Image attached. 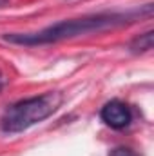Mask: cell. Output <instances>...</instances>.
I'll list each match as a JSON object with an SVG mask.
<instances>
[{
  "label": "cell",
  "mask_w": 154,
  "mask_h": 156,
  "mask_svg": "<svg viewBox=\"0 0 154 156\" xmlns=\"http://www.w3.org/2000/svg\"><path fill=\"white\" fill-rule=\"evenodd\" d=\"M152 11L154 5L152 2H149V4H143L140 7L127 9V11L91 13V15H83L78 18L54 22V24H51L40 31H33V33H5V35H2V40L15 44V45H26V47L49 45V44H58L64 40L78 38V37L103 33L109 29L127 27V26H132L143 18H151Z\"/></svg>",
  "instance_id": "1"
},
{
  "label": "cell",
  "mask_w": 154,
  "mask_h": 156,
  "mask_svg": "<svg viewBox=\"0 0 154 156\" xmlns=\"http://www.w3.org/2000/svg\"><path fill=\"white\" fill-rule=\"evenodd\" d=\"M7 2H9V0H0V7H4V5H7Z\"/></svg>",
  "instance_id": "7"
},
{
  "label": "cell",
  "mask_w": 154,
  "mask_h": 156,
  "mask_svg": "<svg viewBox=\"0 0 154 156\" xmlns=\"http://www.w3.org/2000/svg\"><path fill=\"white\" fill-rule=\"evenodd\" d=\"M152 45H154V31L149 29V31H145V33H142V35H138V37H134L131 40L129 45H127V51L132 53V55H143V53H149L152 49Z\"/></svg>",
  "instance_id": "4"
},
{
  "label": "cell",
  "mask_w": 154,
  "mask_h": 156,
  "mask_svg": "<svg viewBox=\"0 0 154 156\" xmlns=\"http://www.w3.org/2000/svg\"><path fill=\"white\" fill-rule=\"evenodd\" d=\"M4 83H5V82H4V76H2V73H0V91L4 89Z\"/></svg>",
  "instance_id": "6"
},
{
  "label": "cell",
  "mask_w": 154,
  "mask_h": 156,
  "mask_svg": "<svg viewBox=\"0 0 154 156\" xmlns=\"http://www.w3.org/2000/svg\"><path fill=\"white\" fill-rule=\"evenodd\" d=\"M100 118L102 122L111 127V129H116V131H121L125 127L131 125L132 122V111L131 107L121 102V100H111L107 102L102 109H100Z\"/></svg>",
  "instance_id": "3"
},
{
  "label": "cell",
  "mask_w": 154,
  "mask_h": 156,
  "mask_svg": "<svg viewBox=\"0 0 154 156\" xmlns=\"http://www.w3.org/2000/svg\"><path fill=\"white\" fill-rule=\"evenodd\" d=\"M64 102L62 93L47 91L38 96H29L11 104L0 116V131L5 134H18L29 127L42 123L53 116Z\"/></svg>",
  "instance_id": "2"
},
{
  "label": "cell",
  "mask_w": 154,
  "mask_h": 156,
  "mask_svg": "<svg viewBox=\"0 0 154 156\" xmlns=\"http://www.w3.org/2000/svg\"><path fill=\"white\" fill-rule=\"evenodd\" d=\"M109 156H138V153L132 151L131 147H114V149H111Z\"/></svg>",
  "instance_id": "5"
}]
</instances>
